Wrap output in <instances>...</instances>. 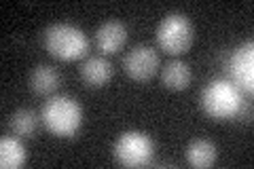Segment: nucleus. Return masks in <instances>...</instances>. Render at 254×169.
<instances>
[{"mask_svg": "<svg viewBox=\"0 0 254 169\" xmlns=\"http://www.w3.org/2000/svg\"><path fill=\"white\" fill-rule=\"evenodd\" d=\"M41 118L47 131L58 138H72L78 133L83 123V110L78 102L68 95H53L45 102L41 110Z\"/></svg>", "mask_w": 254, "mask_h": 169, "instance_id": "1", "label": "nucleus"}, {"mask_svg": "<svg viewBox=\"0 0 254 169\" xmlns=\"http://www.w3.org/2000/svg\"><path fill=\"white\" fill-rule=\"evenodd\" d=\"M43 43L47 53L55 59L72 61L78 57H85L89 51V38L85 36V32L70 23H53L45 30Z\"/></svg>", "mask_w": 254, "mask_h": 169, "instance_id": "2", "label": "nucleus"}, {"mask_svg": "<svg viewBox=\"0 0 254 169\" xmlns=\"http://www.w3.org/2000/svg\"><path fill=\"white\" fill-rule=\"evenodd\" d=\"M201 108L205 114L216 120L233 118L242 110V91L231 80H212V83L205 85L201 93Z\"/></svg>", "mask_w": 254, "mask_h": 169, "instance_id": "3", "label": "nucleus"}, {"mask_svg": "<svg viewBox=\"0 0 254 169\" xmlns=\"http://www.w3.org/2000/svg\"><path fill=\"white\" fill-rule=\"evenodd\" d=\"M195 38L193 23L187 15L170 13L157 26V45L168 55H182L190 49Z\"/></svg>", "mask_w": 254, "mask_h": 169, "instance_id": "4", "label": "nucleus"}, {"mask_svg": "<svg viewBox=\"0 0 254 169\" xmlns=\"http://www.w3.org/2000/svg\"><path fill=\"white\" fill-rule=\"evenodd\" d=\"M153 142L142 131H125L117 138L113 155L123 167H144L153 159Z\"/></svg>", "mask_w": 254, "mask_h": 169, "instance_id": "5", "label": "nucleus"}, {"mask_svg": "<svg viewBox=\"0 0 254 169\" xmlns=\"http://www.w3.org/2000/svg\"><path fill=\"white\" fill-rule=\"evenodd\" d=\"M227 72L237 89L252 93L254 89V45L252 40L240 45L227 61Z\"/></svg>", "mask_w": 254, "mask_h": 169, "instance_id": "6", "label": "nucleus"}, {"mask_svg": "<svg viewBox=\"0 0 254 169\" xmlns=\"http://www.w3.org/2000/svg\"><path fill=\"white\" fill-rule=\"evenodd\" d=\"M125 74L133 80H148L159 70V55L153 47H133L123 59Z\"/></svg>", "mask_w": 254, "mask_h": 169, "instance_id": "7", "label": "nucleus"}, {"mask_svg": "<svg viewBox=\"0 0 254 169\" xmlns=\"http://www.w3.org/2000/svg\"><path fill=\"white\" fill-rule=\"evenodd\" d=\"M127 43V28L121 21H104L95 32V47L104 53L113 55L123 49V45Z\"/></svg>", "mask_w": 254, "mask_h": 169, "instance_id": "8", "label": "nucleus"}, {"mask_svg": "<svg viewBox=\"0 0 254 169\" xmlns=\"http://www.w3.org/2000/svg\"><path fill=\"white\" fill-rule=\"evenodd\" d=\"M115 70H113V63H110L106 57H89L83 68H81V78L87 87H104L110 78H113Z\"/></svg>", "mask_w": 254, "mask_h": 169, "instance_id": "9", "label": "nucleus"}, {"mask_svg": "<svg viewBox=\"0 0 254 169\" xmlns=\"http://www.w3.org/2000/svg\"><path fill=\"white\" fill-rule=\"evenodd\" d=\"M161 78L170 91H185L190 85V68L180 59L168 61L161 70Z\"/></svg>", "mask_w": 254, "mask_h": 169, "instance_id": "10", "label": "nucleus"}, {"mask_svg": "<svg viewBox=\"0 0 254 169\" xmlns=\"http://www.w3.org/2000/svg\"><path fill=\"white\" fill-rule=\"evenodd\" d=\"M216 146L210 142V140H195L189 144L187 148V161L190 167H197V169H203V167H212L216 163Z\"/></svg>", "mask_w": 254, "mask_h": 169, "instance_id": "11", "label": "nucleus"}, {"mask_svg": "<svg viewBox=\"0 0 254 169\" xmlns=\"http://www.w3.org/2000/svg\"><path fill=\"white\" fill-rule=\"evenodd\" d=\"M28 152L21 146L19 140L2 138L0 140V167L2 169H17L26 163Z\"/></svg>", "mask_w": 254, "mask_h": 169, "instance_id": "12", "label": "nucleus"}, {"mask_svg": "<svg viewBox=\"0 0 254 169\" xmlns=\"http://www.w3.org/2000/svg\"><path fill=\"white\" fill-rule=\"evenodd\" d=\"M60 85V74L58 70L51 68V66H36L34 72L30 76V87L32 91L38 93V95H49L58 89Z\"/></svg>", "mask_w": 254, "mask_h": 169, "instance_id": "13", "label": "nucleus"}, {"mask_svg": "<svg viewBox=\"0 0 254 169\" xmlns=\"http://www.w3.org/2000/svg\"><path fill=\"white\" fill-rule=\"evenodd\" d=\"M11 129H13L15 135H19V138H30V135L36 131V116H34V112L26 110V108L17 110L11 116Z\"/></svg>", "mask_w": 254, "mask_h": 169, "instance_id": "14", "label": "nucleus"}]
</instances>
